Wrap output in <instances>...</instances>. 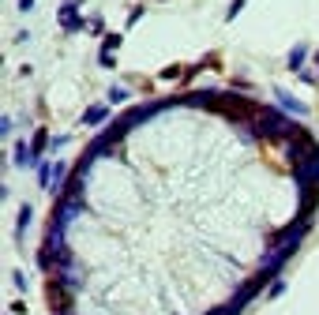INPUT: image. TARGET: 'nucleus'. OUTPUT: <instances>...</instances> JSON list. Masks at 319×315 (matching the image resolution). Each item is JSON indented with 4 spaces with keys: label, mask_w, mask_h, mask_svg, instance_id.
Returning <instances> with one entry per match:
<instances>
[{
    "label": "nucleus",
    "mask_w": 319,
    "mask_h": 315,
    "mask_svg": "<svg viewBox=\"0 0 319 315\" xmlns=\"http://www.w3.org/2000/svg\"><path fill=\"white\" fill-rule=\"evenodd\" d=\"M319 199V146L237 94L128 113L79 158L45 237L57 315H237Z\"/></svg>",
    "instance_id": "obj_1"
}]
</instances>
